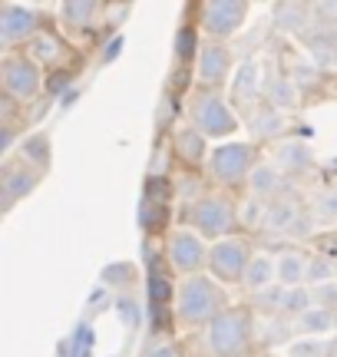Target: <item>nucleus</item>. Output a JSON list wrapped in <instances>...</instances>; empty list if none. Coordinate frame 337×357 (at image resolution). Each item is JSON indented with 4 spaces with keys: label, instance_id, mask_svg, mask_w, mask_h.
Returning a JSON list of instances; mask_svg holds the SVG:
<instances>
[{
    "label": "nucleus",
    "instance_id": "nucleus-1",
    "mask_svg": "<svg viewBox=\"0 0 337 357\" xmlns=\"http://www.w3.org/2000/svg\"><path fill=\"white\" fill-rule=\"evenodd\" d=\"M225 301L228 298H225V288H221L219 278H212L205 271L192 275V278L182 281L179 288V321L189 328H205L221 311H228Z\"/></svg>",
    "mask_w": 337,
    "mask_h": 357
},
{
    "label": "nucleus",
    "instance_id": "nucleus-2",
    "mask_svg": "<svg viewBox=\"0 0 337 357\" xmlns=\"http://www.w3.org/2000/svg\"><path fill=\"white\" fill-rule=\"evenodd\" d=\"M251 337H255L251 314H248L245 307L221 311L212 324H205V334H202V341H205L212 357H248Z\"/></svg>",
    "mask_w": 337,
    "mask_h": 357
},
{
    "label": "nucleus",
    "instance_id": "nucleus-3",
    "mask_svg": "<svg viewBox=\"0 0 337 357\" xmlns=\"http://www.w3.org/2000/svg\"><path fill=\"white\" fill-rule=\"evenodd\" d=\"M192 126L205 139H228L238 129V116H235V106L219 89H202L192 102Z\"/></svg>",
    "mask_w": 337,
    "mask_h": 357
},
{
    "label": "nucleus",
    "instance_id": "nucleus-4",
    "mask_svg": "<svg viewBox=\"0 0 337 357\" xmlns=\"http://www.w3.org/2000/svg\"><path fill=\"white\" fill-rule=\"evenodd\" d=\"M238 225V208L228 195L221 192H208L202 195L192 208V229L202 235V238H212V242H221L228 238L232 229Z\"/></svg>",
    "mask_w": 337,
    "mask_h": 357
},
{
    "label": "nucleus",
    "instance_id": "nucleus-5",
    "mask_svg": "<svg viewBox=\"0 0 337 357\" xmlns=\"http://www.w3.org/2000/svg\"><path fill=\"white\" fill-rule=\"evenodd\" d=\"M251 258H255V252H251L248 238L228 235V238H221V242H212V248H208V275L225 281V284L245 281Z\"/></svg>",
    "mask_w": 337,
    "mask_h": 357
},
{
    "label": "nucleus",
    "instance_id": "nucleus-6",
    "mask_svg": "<svg viewBox=\"0 0 337 357\" xmlns=\"http://www.w3.org/2000/svg\"><path fill=\"white\" fill-rule=\"evenodd\" d=\"M255 169V146L251 142H221L219 149L208 155V176L219 185H238L248 182Z\"/></svg>",
    "mask_w": 337,
    "mask_h": 357
},
{
    "label": "nucleus",
    "instance_id": "nucleus-7",
    "mask_svg": "<svg viewBox=\"0 0 337 357\" xmlns=\"http://www.w3.org/2000/svg\"><path fill=\"white\" fill-rule=\"evenodd\" d=\"M0 79H3L7 96H13V100H20V102H30L40 93L43 73H40V63L30 53H7L3 63H0Z\"/></svg>",
    "mask_w": 337,
    "mask_h": 357
},
{
    "label": "nucleus",
    "instance_id": "nucleus-8",
    "mask_svg": "<svg viewBox=\"0 0 337 357\" xmlns=\"http://www.w3.org/2000/svg\"><path fill=\"white\" fill-rule=\"evenodd\" d=\"M166 258L179 275L192 278V275H202V268H208V245L195 229H179L168 235Z\"/></svg>",
    "mask_w": 337,
    "mask_h": 357
},
{
    "label": "nucleus",
    "instance_id": "nucleus-9",
    "mask_svg": "<svg viewBox=\"0 0 337 357\" xmlns=\"http://www.w3.org/2000/svg\"><path fill=\"white\" fill-rule=\"evenodd\" d=\"M245 17H248L245 0H215V3H205V10H202V26H205V33L212 40H225L242 30Z\"/></svg>",
    "mask_w": 337,
    "mask_h": 357
},
{
    "label": "nucleus",
    "instance_id": "nucleus-10",
    "mask_svg": "<svg viewBox=\"0 0 337 357\" xmlns=\"http://www.w3.org/2000/svg\"><path fill=\"white\" fill-rule=\"evenodd\" d=\"M261 89H265V73H261L258 60H242V63L235 66L228 102H232L235 109H242V113H255Z\"/></svg>",
    "mask_w": 337,
    "mask_h": 357
},
{
    "label": "nucleus",
    "instance_id": "nucleus-11",
    "mask_svg": "<svg viewBox=\"0 0 337 357\" xmlns=\"http://www.w3.org/2000/svg\"><path fill=\"white\" fill-rule=\"evenodd\" d=\"M195 73H198V83L205 89H219L228 77H235V63L232 53L225 43L219 40H208L205 47L198 50V60H195Z\"/></svg>",
    "mask_w": 337,
    "mask_h": 357
},
{
    "label": "nucleus",
    "instance_id": "nucleus-12",
    "mask_svg": "<svg viewBox=\"0 0 337 357\" xmlns=\"http://www.w3.org/2000/svg\"><path fill=\"white\" fill-rule=\"evenodd\" d=\"M37 37V13L24 3H3L0 7V40L3 47H17L24 40Z\"/></svg>",
    "mask_w": 337,
    "mask_h": 357
},
{
    "label": "nucleus",
    "instance_id": "nucleus-13",
    "mask_svg": "<svg viewBox=\"0 0 337 357\" xmlns=\"http://www.w3.org/2000/svg\"><path fill=\"white\" fill-rule=\"evenodd\" d=\"M40 182V169L26 166V162H7L3 176H0V192H3V205L10 208L17 199H24L26 192H33Z\"/></svg>",
    "mask_w": 337,
    "mask_h": 357
},
{
    "label": "nucleus",
    "instance_id": "nucleus-14",
    "mask_svg": "<svg viewBox=\"0 0 337 357\" xmlns=\"http://www.w3.org/2000/svg\"><path fill=\"white\" fill-rule=\"evenodd\" d=\"M248 192L251 199H261V202H274L278 195H285V178H281V169L272 166V162H258L248 176Z\"/></svg>",
    "mask_w": 337,
    "mask_h": 357
},
{
    "label": "nucleus",
    "instance_id": "nucleus-15",
    "mask_svg": "<svg viewBox=\"0 0 337 357\" xmlns=\"http://www.w3.org/2000/svg\"><path fill=\"white\" fill-rule=\"evenodd\" d=\"M274 261H278V281H281V288H304L308 284L311 255H304L301 248H285L281 255H274Z\"/></svg>",
    "mask_w": 337,
    "mask_h": 357
},
{
    "label": "nucleus",
    "instance_id": "nucleus-16",
    "mask_svg": "<svg viewBox=\"0 0 337 357\" xmlns=\"http://www.w3.org/2000/svg\"><path fill=\"white\" fill-rule=\"evenodd\" d=\"M274 166L288 172V176H301V172H308L314 166V155L311 149L298 139H281L274 146Z\"/></svg>",
    "mask_w": 337,
    "mask_h": 357
},
{
    "label": "nucleus",
    "instance_id": "nucleus-17",
    "mask_svg": "<svg viewBox=\"0 0 337 357\" xmlns=\"http://www.w3.org/2000/svg\"><path fill=\"white\" fill-rule=\"evenodd\" d=\"M304 215V208L298 202H291L285 195H278L274 202H268V215H265V229L274 231V235H288L295 229V222Z\"/></svg>",
    "mask_w": 337,
    "mask_h": 357
},
{
    "label": "nucleus",
    "instance_id": "nucleus-18",
    "mask_svg": "<svg viewBox=\"0 0 337 357\" xmlns=\"http://www.w3.org/2000/svg\"><path fill=\"white\" fill-rule=\"evenodd\" d=\"M175 153H179L182 162H189V166H202L208 162V139L198 132L195 126H185L175 132Z\"/></svg>",
    "mask_w": 337,
    "mask_h": 357
},
{
    "label": "nucleus",
    "instance_id": "nucleus-19",
    "mask_svg": "<svg viewBox=\"0 0 337 357\" xmlns=\"http://www.w3.org/2000/svg\"><path fill=\"white\" fill-rule=\"evenodd\" d=\"M278 278V261H274L272 255H255L251 258V265H248V275H245V284L248 291H255V294H261V291H268V288H274L272 281Z\"/></svg>",
    "mask_w": 337,
    "mask_h": 357
},
{
    "label": "nucleus",
    "instance_id": "nucleus-20",
    "mask_svg": "<svg viewBox=\"0 0 337 357\" xmlns=\"http://www.w3.org/2000/svg\"><path fill=\"white\" fill-rule=\"evenodd\" d=\"M272 17L278 30H285V33H304L308 24H311V7H304V3H278L272 10Z\"/></svg>",
    "mask_w": 337,
    "mask_h": 357
},
{
    "label": "nucleus",
    "instance_id": "nucleus-21",
    "mask_svg": "<svg viewBox=\"0 0 337 357\" xmlns=\"http://www.w3.org/2000/svg\"><path fill=\"white\" fill-rule=\"evenodd\" d=\"M334 324H337V314H334V311H327V307H308L301 318H295V328H298V331H304V334H311V337L327 334Z\"/></svg>",
    "mask_w": 337,
    "mask_h": 357
},
{
    "label": "nucleus",
    "instance_id": "nucleus-22",
    "mask_svg": "<svg viewBox=\"0 0 337 357\" xmlns=\"http://www.w3.org/2000/svg\"><path fill=\"white\" fill-rule=\"evenodd\" d=\"M265 96H268V106H274L278 113H285V109H291L298 102V86L291 83V77H278L265 86Z\"/></svg>",
    "mask_w": 337,
    "mask_h": 357
},
{
    "label": "nucleus",
    "instance_id": "nucleus-23",
    "mask_svg": "<svg viewBox=\"0 0 337 357\" xmlns=\"http://www.w3.org/2000/svg\"><path fill=\"white\" fill-rule=\"evenodd\" d=\"M314 225H337V189H321L308 205Z\"/></svg>",
    "mask_w": 337,
    "mask_h": 357
},
{
    "label": "nucleus",
    "instance_id": "nucleus-24",
    "mask_svg": "<svg viewBox=\"0 0 337 357\" xmlns=\"http://www.w3.org/2000/svg\"><path fill=\"white\" fill-rule=\"evenodd\" d=\"M251 123H255V136H265V139H272V136H278V132H281V129H285V113H278V109H274V106H268V102H265V106H258V109H255V119H251Z\"/></svg>",
    "mask_w": 337,
    "mask_h": 357
},
{
    "label": "nucleus",
    "instance_id": "nucleus-25",
    "mask_svg": "<svg viewBox=\"0 0 337 357\" xmlns=\"http://www.w3.org/2000/svg\"><path fill=\"white\" fill-rule=\"evenodd\" d=\"M308 53H311V60L321 70H331V66H337V43L331 40V33H318V37L308 40Z\"/></svg>",
    "mask_w": 337,
    "mask_h": 357
},
{
    "label": "nucleus",
    "instance_id": "nucleus-26",
    "mask_svg": "<svg viewBox=\"0 0 337 357\" xmlns=\"http://www.w3.org/2000/svg\"><path fill=\"white\" fill-rule=\"evenodd\" d=\"M47 149H50V142H47V136L43 132H33V136H26L24 146H20V155H24L26 166H37V169H47V162H50V155H47Z\"/></svg>",
    "mask_w": 337,
    "mask_h": 357
},
{
    "label": "nucleus",
    "instance_id": "nucleus-27",
    "mask_svg": "<svg viewBox=\"0 0 337 357\" xmlns=\"http://www.w3.org/2000/svg\"><path fill=\"white\" fill-rule=\"evenodd\" d=\"M96 10H100V3H96V0H70V3H63V7H60V13H63V20L70 26L93 24Z\"/></svg>",
    "mask_w": 337,
    "mask_h": 357
},
{
    "label": "nucleus",
    "instance_id": "nucleus-28",
    "mask_svg": "<svg viewBox=\"0 0 337 357\" xmlns=\"http://www.w3.org/2000/svg\"><path fill=\"white\" fill-rule=\"evenodd\" d=\"M337 275V265L324 255H311V268H308V288H318V284H331Z\"/></svg>",
    "mask_w": 337,
    "mask_h": 357
},
{
    "label": "nucleus",
    "instance_id": "nucleus-29",
    "mask_svg": "<svg viewBox=\"0 0 337 357\" xmlns=\"http://www.w3.org/2000/svg\"><path fill=\"white\" fill-rule=\"evenodd\" d=\"M331 344L324 337H298L288 344V357H327Z\"/></svg>",
    "mask_w": 337,
    "mask_h": 357
},
{
    "label": "nucleus",
    "instance_id": "nucleus-30",
    "mask_svg": "<svg viewBox=\"0 0 337 357\" xmlns=\"http://www.w3.org/2000/svg\"><path fill=\"white\" fill-rule=\"evenodd\" d=\"M30 43H33V47H30V56H33L37 63H50V60L60 56V40L50 37V33H37Z\"/></svg>",
    "mask_w": 337,
    "mask_h": 357
},
{
    "label": "nucleus",
    "instance_id": "nucleus-31",
    "mask_svg": "<svg viewBox=\"0 0 337 357\" xmlns=\"http://www.w3.org/2000/svg\"><path fill=\"white\" fill-rule=\"evenodd\" d=\"M265 215H268V202L248 199V202H242V208H238V225H245V229L261 225V229H265Z\"/></svg>",
    "mask_w": 337,
    "mask_h": 357
},
{
    "label": "nucleus",
    "instance_id": "nucleus-32",
    "mask_svg": "<svg viewBox=\"0 0 337 357\" xmlns=\"http://www.w3.org/2000/svg\"><path fill=\"white\" fill-rule=\"evenodd\" d=\"M311 298H314V307H327V311H331V305L337 301V281L311 288Z\"/></svg>",
    "mask_w": 337,
    "mask_h": 357
},
{
    "label": "nucleus",
    "instance_id": "nucleus-33",
    "mask_svg": "<svg viewBox=\"0 0 337 357\" xmlns=\"http://www.w3.org/2000/svg\"><path fill=\"white\" fill-rule=\"evenodd\" d=\"M146 357H182V354L172 344H156V347H149V354Z\"/></svg>",
    "mask_w": 337,
    "mask_h": 357
},
{
    "label": "nucleus",
    "instance_id": "nucleus-34",
    "mask_svg": "<svg viewBox=\"0 0 337 357\" xmlns=\"http://www.w3.org/2000/svg\"><path fill=\"white\" fill-rule=\"evenodd\" d=\"M189 53H192V33L182 30L179 33V56H189Z\"/></svg>",
    "mask_w": 337,
    "mask_h": 357
}]
</instances>
